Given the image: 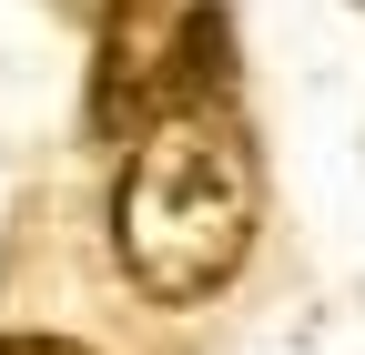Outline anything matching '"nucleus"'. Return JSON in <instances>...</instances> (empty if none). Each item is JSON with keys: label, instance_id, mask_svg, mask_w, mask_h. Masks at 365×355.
Instances as JSON below:
<instances>
[{"label": "nucleus", "instance_id": "1", "mask_svg": "<svg viewBox=\"0 0 365 355\" xmlns=\"http://www.w3.org/2000/svg\"><path fill=\"white\" fill-rule=\"evenodd\" d=\"M264 224V163L223 102H182L122 143L112 173V264L143 304H213L244 274Z\"/></svg>", "mask_w": 365, "mask_h": 355}, {"label": "nucleus", "instance_id": "2", "mask_svg": "<svg viewBox=\"0 0 365 355\" xmlns=\"http://www.w3.org/2000/svg\"><path fill=\"white\" fill-rule=\"evenodd\" d=\"M234 92V21L223 0H132L122 21L91 31V102L81 132L91 143H132L143 122L182 102H223Z\"/></svg>", "mask_w": 365, "mask_h": 355}, {"label": "nucleus", "instance_id": "3", "mask_svg": "<svg viewBox=\"0 0 365 355\" xmlns=\"http://www.w3.org/2000/svg\"><path fill=\"white\" fill-rule=\"evenodd\" d=\"M51 11H61V21H81V31H102V21H122V11H132V0H51Z\"/></svg>", "mask_w": 365, "mask_h": 355}, {"label": "nucleus", "instance_id": "4", "mask_svg": "<svg viewBox=\"0 0 365 355\" xmlns=\"http://www.w3.org/2000/svg\"><path fill=\"white\" fill-rule=\"evenodd\" d=\"M0 355H91V345H71V335H0Z\"/></svg>", "mask_w": 365, "mask_h": 355}]
</instances>
